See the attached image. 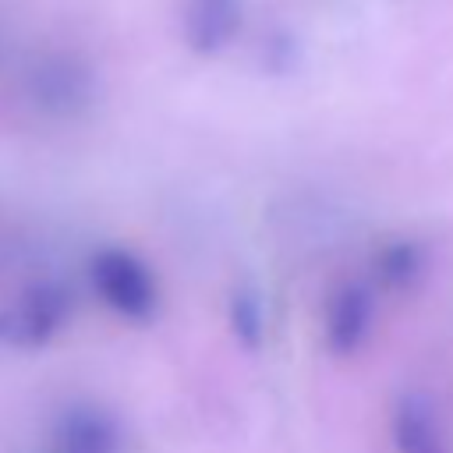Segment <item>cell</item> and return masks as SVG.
I'll return each mask as SVG.
<instances>
[{
	"label": "cell",
	"mask_w": 453,
	"mask_h": 453,
	"mask_svg": "<svg viewBox=\"0 0 453 453\" xmlns=\"http://www.w3.org/2000/svg\"><path fill=\"white\" fill-rule=\"evenodd\" d=\"M393 439L400 453H442V435L432 407L421 396H403L393 411Z\"/></svg>",
	"instance_id": "7"
},
{
	"label": "cell",
	"mask_w": 453,
	"mask_h": 453,
	"mask_svg": "<svg viewBox=\"0 0 453 453\" xmlns=\"http://www.w3.org/2000/svg\"><path fill=\"white\" fill-rule=\"evenodd\" d=\"M74 315V294L60 280H35L0 308V343L11 350L46 347Z\"/></svg>",
	"instance_id": "1"
},
{
	"label": "cell",
	"mask_w": 453,
	"mask_h": 453,
	"mask_svg": "<svg viewBox=\"0 0 453 453\" xmlns=\"http://www.w3.org/2000/svg\"><path fill=\"white\" fill-rule=\"evenodd\" d=\"M25 92L46 117H78L96 103V71L78 53L53 50L28 67Z\"/></svg>",
	"instance_id": "3"
},
{
	"label": "cell",
	"mask_w": 453,
	"mask_h": 453,
	"mask_svg": "<svg viewBox=\"0 0 453 453\" xmlns=\"http://www.w3.org/2000/svg\"><path fill=\"white\" fill-rule=\"evenodd\" d=\"M421 269H425V255L414 241H396L379 258V273L389 287H411L421 276Z\"/></svg>",
	"instance_id": "8"
},
{
	"label": "cell",
	"mask_w": 453,
	"mask_h": 453,
	"mask_svg": "<svg viewBox=\"0 0 453 453\" xmlns=\"http://www.w3.org/2000/svg\"><path fill=\"white\" fill-rule=\"evenodd\" d=\"M262 304L255 290H237L230 297V329L244 350H258L262 343Z\"/></svg>",
	"instance_id": "9"
},
{
	"label": "cell",
	"mask_w": 453,
	"mask_h": 453,
	"mask_svg": "<svg viewBox=\"0 0 453 453\" xmlns=\"http://www.w3.org/2000/svg\"><path fill=\"white\" fill-rule=\"evenodd\" d=\"M241 32V0H184V42L198 57H216Z\"/></svg>",
	"instance_id": "5"
},
{
	"label": "cell",
	"mask_w": 453,
	"mask_h": 453,
	"mask_svg": "<svg viewBox=\"0 0 453 453\" xmlns=\"http://www.w3.org/2000/svg\"><path fill=\"white\" fill-rule=\"evenodd\" d=\"M372 329V290L365 283H343L326 308V347L333 354H354Z\"/></svg>",
	"instance_id": "6"
},
{
	"label": "cell",
	"mask_w": 453,
	"mask_h": 453,
	"mask_svg": "<svg viewBox=\"0 0 453 453\" xmlns=\"http://www.w3.org/2000/svg\"><path fill=\"white\" fill-rule=\"evenodd\" d=\"M124 432L120 421L88 400L67 403L53 425V453H120Z\"/></svg>",
	"instance_id": "4"
},
{
	"label": "cell",
	"mask_w": 453,
	"mask_h": 453,
	"mask_svg": "<svg viewBox=\"0 0 453 453\" xmlns=\"http://www.w3.org/2000/svg\"><path fill=\"white\" fill-rule=\"evenodd\" d=\"M99 301L131 322H149L159 308V287L152 269L127 248H99L88 262Z\"/></svg>",
	"instance_id": "2"
}]
</instances>
